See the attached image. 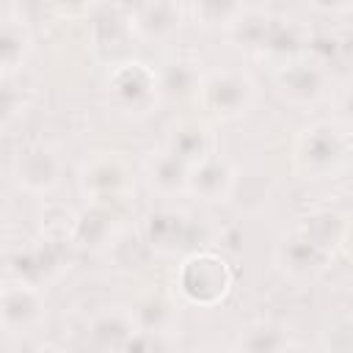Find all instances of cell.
<instances>
[{
	"label": "cell",
	"instance_id": "cell-1",
	"mask_svg": "<svg viewBox=\"0 0 353 353\" xmlns=\"http://www.w3.org/2000/svg\"><path fill=\"white\" fill-rule=\"evenodd\" d=\"M226 33L237 50H243L254 58L270 61L276 66L281 61L303 55L309 28L287 14L245 8Z\"/></svg>",
	"mask_w": 353,
	"mask_h": 353
},
{
	"label": "cell",
	"instance_id": "cell-2",
	"mask_svg": "<svg viewBox=\"0 0 353 353\" xmlns=\"http://www.w3.org/2000/svg\"><path fill=\"white\" fill-rule=\"evenodd\" d=\"M353 152L350 127L334 119H317L295 132L292 171L303 182L336 179L347 171Z\"/></svg>",
	"mask_w": 353,
	"mask_h": 353
},
{
	"label": "cell",
	"instance_id": "cell-3",
	"mask_svg": "<svg viewBox=\"0 0 353 353\" xmlns=\"http://www.w3.org/2000/svg\"><path fill=\"white\" fill-rule=\"evenodd\" d=\"M234 287V270L215 248H199L179 256L171 273V295L176 303L212 309L221 306Z\"/></svg>",
	"mask_w": 353,
	"mask_h": 353
},
{
	"label": "cell",
	"instance_id": "cell-4",
	"mask_svg": "<svg viewBox=\"0 0 353 353\" xmlns=\"http://www.w3.org/2000/svg\"><path fill=\"white\" fill-rule=\"evenodd\" d=\"M141 237L154 256L179 259L199 248H212L218 226L210 218H199L179 207H157L143 218Z\"/></svg>",
	"mask_w": 353,
	"mask_h": 353
},
{
	"label": "cell",
	"instance_id": "cell-5",
	"mask_svg": "<svg viewBox=\"0 0 353 353\" xmlns=\"http://www.w3.org/2000/svg\"><path fill=\"white\" fill-rule=\"evenodd\" d=\"M105 97L110 110L124 119L152 116L163 102L157 69L141 58H121L110 63L105 77Z\"/></svg>",
	"mask_w": 353,
	"mask_h": 353
},
{
	"label": "cell",
	"instance_id": "cell-6",
	"mask_svg": "<svg viewBox=\"0 0 353 353\" xmlns=\"http://www.w3.org/2000/svg\"><path fill=\"white\" fill-rule=\"evenodd\" d=\"M259 99L256 80L243 69H212L204 72L196 105L201 119L210 124H229L245 119Z\"/></svg>",
	"mask_w": 353,
	"mask_h": 353
},
{
	"label": "cell",
	"instance_id": "cell-7",
	"mask_svg": "<svg viewBox=\"0 0 353 353\" xmlns=\"http://www.w3.org/2000/svg\"><path fill=\"white\" fill-rule=\"evenodd\" d=\"M77 190L85 201L121 204L135 190V165L119 149L91 152L77 168Z\"/></svg>",
	"mask_w": 353,
	"mask_h": 353
},
{
	"label": "cell",
	"instance_id": "cell-8",
	"mask_svg": "<svg viewBox=\"0 0 353 353\" xmlns=\"http://www.w3.org/2000/svg\"><path fill=\"white\" fill-rule=\"evenodd\" d=\"M273 91L276 97L290 108H317L323 105L334 91V72L323 63L312 61L309 55H298L290 61H281L273 66Z\"/></svg>",
	"mask_w": 353,
	"mask_h": 353
},
{
	"label": "cell",
	"instance_id": "cell-9",
	"mask_svg": "<svg viewBox=\"0 0 353 353\" xmlns=\"http://www.w3.org/2000/svg\"><path fill=\"white\" fill-rule=\"evenodd\" d=\"M69 248L72 245L63 240H52V237L39 234L33 243L14 248L8 254V259H6L8 279H17V281H25L33 287H44L47 281H52L66 268Z\"/></svg>",
	"mask_w": 353,
	"mask_h": 353
},
{
	"label": "cell",
	"instance_id": "cell-10",
	"mask_svg": "<svg viewBox=\"0 0 353 353\" xmlns=\"http://www.w3.org/2000/svg\"><path fill=\"white\" fill-rule=\"evenodd\" d=\"M273 265L287 281L301 284V281H312L320 273H325L328 265H334V256L320 243H314L309 234H303L301 229L292 226L290 232H284L276 240Z\"/></svg>",
	"mask_w": 353,
	"mask_h": 353
},
{
	"label": "cell",
	"instance_id": "cell-11",
	"mask_svg": "<svg viewBox=\"0 0 353 353\" xmlns=\"http://www.w3.org/2000/svg\"><path fill=\"white\" fill-rule=\"evenodd\" d=\"M47 314L41 287L3 279L0 284V331L8 336H25L41 328Z\"/></svg>",
	"mask_w": 353,
	"mask_h": 353
},
{
	"label": "cell",
	"instance_id": "cell-12",
	"mask_svg": "<svg viewBox=\"0 0 353 353\" xmlns=\"http://www.w3.org/2000/svg\"><path fill=\"white\" fill-rule=\"evenodd\" d=\"M121 232V210L110 201H85L80 212H74L69 245L85 254L108 251L110 243Z\"/></svg>",
	"mask_w": 353,
	"mask_h": 353
},
{
	"label": "cell",
	"instance_id": "cell-13",
	"mask_svg": "<svg viewBox=\"0 0 353 353\" xmlns=\"http://www.w3.org/2000/svg\"><path fill=\"white\" fill-rule=\"evenodd\" d=\"M63 176V160L61 154L41 143L33 141L25 149H19V154L14 157V182L19 190L30 193V196H47L61 185Z\"/></svg>",
	"mask_w": 353,
	"mask_h": 353
},
{
	"label": "cell",
	"instance_id": "cell-14",
	"mask_svg": "<svg viewBox=\"0 0 353 353\" xmlns=\"http://www.w3.org/2000/svg\"><path fill=\"white\" fill-rule=\"evenodd\" d=\"M237 188V168L229 157L212 152L188 171V185L185 193L201 204H226Z\"/></svg>",
	"mask_w": 353,
	"mask_h": 353
},
{
	"label": "cell",
	"instance_id": "cell-15",
	"mask_svg": "<svg viewBox=\"0 0 353 353\" xmlns=\"http://www.w3.org/2000/svg\"><path fill=\"white\" fill-rule=\"evenodd\" d=\"M295 229L309 234L336 259L339 254L347 251V243H350V212L336 207H317V210H309L303 218H298Z\"/></svg>",
	"mask_w": 353,
	"mask_h": 353
},
{
	"label": "cell",
	"instance_id": "cell-16",
	"mask_svg": "<svg viewBox=\"0 0 353 353\" xmlns=\"http://www.w3.org/2000/svg\"><path fill=\"white\" fill-rule=\"evenodd\" d=\"M127 41H135L132 30H130V17L121 14L110 3L94 8V14H91V47H94V52L102 61L116 63V61H121L119 55L124 52Z\"/></svg>",
	"mask_w": 353,
	"mask_h": 353
},
{
	"label": "cell",
	"instance_id": "cell-17",
	"mask_svg": "<svg viewBox=\"0 0 353 353\" xmlns=\"http://www.w3.org/2000/svg\"><path fill=\"white\" fill-rule=\"evenodd\" d=\"M163 146L168 152H174L182 163L196 165L199 160H204L207 154L215 152V135H212V127L207 119L188 116V119H179L168 127Z\"/></svg>",
	"mask_w": 353,
	"mask_h": 353
},
{
	"label": "cell",
	"instance_id": "cell-18",
	"mask_svg": "<svg viewBox=\"0 0 353 353\" xmlns=\"http://www.w3.org/2000/svg\"><path fill=\"white\" fill-rule=\"evenodd\" d=\"M179 0H149L141 11L130 17V30L135 41H168L182 28Z\"/></svg>",
	"mask_w": 353,
	"mask_h": 353
},
{
	"label": "cell",
	"instance_id": "cell-19",
	"mask_svg": "<svg viewBox=\"0 0 353 353\" xmlns=\"http://www.w3.org/2000/svg\"><path fill=\"white\" fill-rule=\"evenodd\" d=\"M160 77V94L168 102H196L204 69L201 61L190 58V55H176L171 61H165L157 69Z\"/></svg>",
	"mask_w": 353,
	"mask_h": 353
},
{
	"label": "cell",
	"instance_id": "cell-20",
	"mask_svg": "<svg viewBox=\"0 0 353 353\" xmlns=\"http://www.w3.org/2000/svg\"><path fill=\"white\" fill-rule=\"evenodd\" d=\"M188 171H190V165L182 163L165 146H160L157 152H152L146 157V163H143V179H146L149 190L157 193V196H163V199H174V196H182L185 193Z\"/></svg>",
	"mask_w": 353,
	"mask_h": 353
},
{
	"label": "cell",
	"instance_id": "cell-21",
	"mask_svg": "<svg viewBox=\"0 0 353 353\" xmlns=\"http://www.w3.org/2000/svg\"><path fill=\"white\" fill-rule=\"evenodd\" d=\"M88 345L99 350H124L130 336L138 331L130 309L108 306L88 320Z\"/></svg>",
	"mask_w": 353,
	"mask_h": 353
},
{
	"label": "cell",
	"instance_id": "cell-22",
	"mask_svg": "<svg viewBox=\"0 0 353 353\" xmlns=\"http://www.w3.org/2000/svg\"><path fill=\"white\" fill-rule=\"evenodd\" d=\"M130 314L135 320V328L143 334L171 336L176 328V301L171 292H143L130 306Z\"/></svg>",
	"mask_w": 353,
	"mask_h": 353
},
{
	"label": "cell",
	"instance_id": "cell-23",
	"mask_svg": "<svg viewBox=\"0 0 353 353\" xmlns=\"http://www.w3.org/2000/svg\"><path fill=\"white\" fill-rule=\"evenodd\" d=\"M33 52L30 28L17 17H0V74H14Z\"/></svg>",
	"mask_w": 353,
	"mask_h": 353
},
{
	"label": "cell",
	"instance_id": "cell-24",
	"mask_svg": "<svg viewBox=\"0 0 353 353\" xmlns=\"http://www.w3.org/2000/svg\"><path fill=\"white\" fill-rule=\"evenodd\" d=\"M234 347L248 350V353H279V350L298 347V342L292 339L287 325H281L276 320H256L240 331Z\"/></svg>",
	"mask_w": 353,
	"mask_h": 353
},
{
	"label": "cell",
	"instance_id": "cell-25",
	"mask_svg": "<svg viewBox=\"0 0 353 353\" xmlns=\"http://www.w3.org/2000/svg\"><path fill=\"white\" fill-rule=\"evenodd\" d=\"M303 55H309L312 61H317V63H323L325 69L334 72L336 66L347 63L350 39L345 33H334V30H309Z\"/></svg>",
	"mask_w": 353,
	"mask_h": 353
},
{
	"label": "cell",
	"instance_id": "cell-26",
	"mask_svg": "<svg viewBox=\"0 0 353 353\" xmlns=\"http://www.w3.org/2000/svg\"><path fill=\"white\" fill-rule=\"evenodd\" d=\"M245 8V0H190V17L204 30H229Z\"/></svg>",
	"mask_w": 353,
	"mask_h": 353
},
{
	"label": "cell",
	"instance_id": "cell-27",
	"mask_svg": "<svg viewBox=\"0 0 353 353\" xmlns=\"http://www.w3.org/2000/svg\"><path fill=\"white\" fill-rule=\"evenodd\" d=\"M30 108V91L14 80V74H0V127H8Z\"/></svg>",
	"mask_w": 353,
	"mask_h": 353
},
{
	"label": "cell",
	"instance_id": "cell-28",
	"mask_svg": "<svg viewBox=\"0 0 353 353\" xmlns=\"http://www.w3.org/2000/svg\"><path fill=\"white\" fill-rule=\"evenodd\" d=\"M72 223H74V212L66 204H47V210L41 212V234L44 237L69 243Z\"/></svg>",
	"mask_w": 353,
	"mask_h": 353
},
{
	"label": "cell",
	"instance_id": "cell-29",
	"mask_svg": "<svg viewBox=\"0 0 353 353\" xmlns=\"http://www.w3.org/2000/svg\"><path fill=\"white\" fill-rule=\"evenodd\" d=\"M47 8L55 14V17H63V19H77V17H88L99 0H44Z\"/></svg>",
	"mask_w": 353,
	"mask_h": 353
},
{
	"label": "cell",
	"instance_id": "cell-30",
	"mask_svg": "<svg viewBox=\"0 0 353 353\" xmlns=\"http://www.w3.org/2000/svg\"><path fill=\"white\" fill-rule=\"evenodd\" d=\"M312 6V11L323 14V17H339V14H347L353 0H306Z\"/></svg>",
	"mask_w": 353,
	"mask_h": 353
},
{
	"label": "cell",
	"instance_id": "cell-31",
	"mask_svg": "<svg viewBox=\"0 0 353 353\" xmlns=\"http://www.w3.org/2000/svg\"><path fill=\"white\" fill-rule=\"evenodd\" d=\"M3 234H6V226H3V218H0V243H3Z\"/></svg>",
	"mask_w": 353,
	"mask_h": 353
},
{
	"label": "cell",
	"instance_id": "cell-32",
	"mask_svg": "<svg viewBox=\"0 0 353 353\" xmlns=\"http://www.w3.org/2000/svg\"><path fill=\"white\" fill-rule=\"evenodd\" d=\"M0 284H3V276H0Z\"/></svg>",
	"mask_w": 353,
	"mask_h": 353
}]
</instances>
